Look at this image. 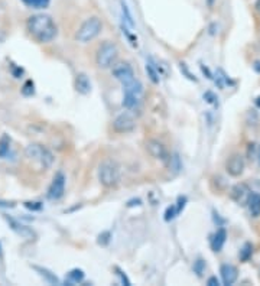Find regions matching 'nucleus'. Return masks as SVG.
Returning a JSON list of instances; mask_svg holds the SVG:
<instances>
[{
  "mask_svg": "<svg viewBox=\"0 0 260 286\" xmlns=\"http://www.w3.org/2000/svg\"><path fill=\"white\" fill-rule=\"evenodd\" d=\"M26 26L32 38H35L41 44H48L54 41L58 35V28L49 15H43V13L32 15L28 19Z\"/></svg>",
  "mask_w": 260,
  "mask_h": 286,
  "instance_id": "obj_1",
  "label": "nucleus"
},
{
  "mask_svg": "<svg viewBox=\"0 0 260 286\" xmlns=\"http://www.w3.org/2000/svg\"><path fill=\"white\" fill-rule=\"evenodd\" d=\"M101 31H103L101 19L97 16H91L81 23V26L78 28V31L75 33V39L81 44H88V42L94 41L101 33Z\"/></svg>",
  "mask_w": 260,
  "mask_h": 286,
  "instance_id": "obj_2",
  "label": "nucleus"
},
{
  "mask_svg": "<svg viewBox=\"0 0 260 286\" xmlns=\"http://www.w3.org/2000/svg\"><path fill=\"white\" fill-rule=\"evenodd\" d=\"M98 181L106 188H114L120 182V169L114 160H104L98 168Z\"/></svg>",
  "mask_w": 260,
  "mask_h": 286,
  "instance_id": "obj_3",
  "label": "nucleus"
},
{
  "mask_svg": "<svg viewBox=\"0 0 260 286\" xmlns=\"http://www.w3.org/2000/svg\"><path fill=\"white\" fill-rule=\"evenodd\" d=\"M119 57V48L114 42L106 41L103 42L97 49L96 54V63L100 68L106 69V68H111Z\"/></svg>",
  "mask_w": 260,
  "mask_h": 286,
  "instance_id": "obj_4",
  "label": "nucleus"
},
{
  "mask_svg": "<svg viewBox=\"0 0 260 286\" xmlns=\"http://www.w3.org/2000/svg\"><path fill=\"white\" fill-rule=\"evenodd\" d=\"M26 156L33 160V162H38L41 166L43 168H49L54 162V156L51 154L49 149H46L45 146L42 145H38V143H32L26 148L25 151Z\"/></svg>",
  "mask_w": 260,
  "mask_h": 286,
  "instance_id": "obj_5",
  "label": "nucleus"
},
{
  "mask_svg": "<svg viewBox=\"0 0 260 286\" xmlns=\"http://www.w3.org/2000/svg\"><path fill=\"white\" fill-rule=\"evenodd\" d=\"M136 127V119L133 117V114H130L129 111L119 114L114 120H113V130L116 133H129L133 132Z\"/></svg>",
  "mask_w": 260,
  "mask_h": 286,
  "instance_id": "obj_6",
  "label": "nucleus"
},
{
  "mask_svg": "<svg viewBox=\"0 0 260 286\" xmlns=\"http://www.w3.org/2000/svg\"><path fill=\"white\" fill-rule=\"evenodd\" d=\"M65 192V175L63 172H57L49 188H48V198L52 201H57L60 198H63Z\"/></svg>",
  "mask_w": 260,
  "mask_h": 286,
  "instance_id": "obj_7",
  "label": "nucleus"
},
{
  "mask_svg": "<svg viewBox=\"0 0 260 286\" xmlns=\"http://www.w3.org/2000/svg\"><path fill=\"white\" fill-rule=\"evenodd\" d=\"M146 151H148V154L152 158L158 159V160L169 162V159H171L166 148H165V145H163L162 142H159V140H155V139L148 140L146 142Z\"/></svg>",
  "mask_w": 260,
  "mask_h": 286,
  "instance_id": "obj_8",
  "label": "nucleus"
},
{
  "mask_svg": "<svg viewBox=\"0 0 260 286\" xmlns=\"http://www.w3.org/2000/svg\"><path fill=\"white\" fill-rule=\"evenodd\" d=\"M113 77L116 80H119L123 86L129 84V83H131L136 78L134 77V72H133V68L128 63L113 65Z\"/></svg>",
  "mask_w": 260,
  "mask_h": 286,
  "instance_id": "obj_9",
  "label": "nucleus"
},
{
  "mask_svg": "<svg viewBox=\"0 0 260 286\" xmlns=\"http://www.w3.org/2000/svg\"><path fill=\"white\" fill-rule=\"evenodd\" d=\"M250 195H252V190L246 184H237L231 188V198L238 205H247Z\"/></svg>",
  "mask_w": 260,
  "mask_h": 286,
  "instance_id": "obj_10",
  "label": "nucleus"
},
{
  "mask_svg": "<svg viewBox=\"0 0 260 286\" xmlns=\"http://www.w3.org/2000/svg\"><path fill=\"white\" fill-rule=\"evenodd\" d=\"M226 169L231 176H240L244 171V158L237 154L233 155L231 158H228Z\"/></svg>",
  "mask_w": 260,
  "mask_h": 286,
  "instance_id": "obj_11",
  "label": "nucleus"
},
{
  "mask_svg": "<svg viewBox=\"0 0 260 286\" xmlns=\"http://www.w3.org/2000/svg\"><path fill=\"white\" fill-rule=\"evenodd\" d=\"M220 273H221V279H223L224 285H233L238 276L237 267L233 264H223L220 269Z\"/></svg>",
  "mask_w": 260,
  "mask_h": 286,
  "instance_id": "obj_12",
  "label": "nucleus"
},
{
  "mask_svg": "<svg viewBox=\"0 0 260 286\" xmlns=\"http://www.w3.org/2000/svg\"><path fill=\"white\" fill-rule=\"evenodd\" d=\"M75 90L83 95L90 94V91H91V83H90V78L84 72L77 74V77H75Z\"/></svg>",
  "mask_w": 260,
  "mask_h": 286,
  "instance_id": "obj_13",
  "label": "nucleus"
},
{
  "mask_svg": "<svg viewBox=\"0 0 260 286\" xmlns=\"http://www.w3.org/2000/svg\"><path fill=\"white\" fill-rule=\"evenodd\" d=\"M226 239H227L226 230H224V228L217 230V233L214 234V237H213V240H211V247H213V250H214L216 253L221 252V249H223V246H224V243H226Z\"/></svg>",
  "mask_w": 260,
  "mask_h": 286,
  "instance_id": "obj_14",
  "label": "nucleus"
},
{
  "mask_svg": "<svg viewBox=\"0 0 260 286\" xmlns=\"http://www.w3.org/2000/svg\"><path fill=\"white\" fill-rule=\"evenodd\" d=\"M247 207L249 211L253 217H259L260 216V194L258 192H252L249 201H247Z\"/></svg>",
  "mask_w": 260,
  "mask_h": 286,
  "instance_id": "obj_15",
  "label": "nucleus"
},
{
  "mask_svg": "<svg viewBox=\"0 0 260 286\" xmlns=\"http://www.w3.org/2000/svg\"><path fill=\"white\" fill-rule=\"evenodd\" d=\"M125 87V93L126 94H131V95H136V97H139L140 98V95L143 94V86H142V83L139 81V80H133L131 83L129 84H126V86H123Z\"/></svg>",
  "mask_w": 260,
  "mask_h": 286,
  "instance_id": "obj_16",
  "label": "nucleus"
},
{
  "mask_svg": "<svg viewBox=\"0 0 260 286\" xmlns=\"http://www.w3.org/2000/svg\"><path fill=\"white\" fill-rule=\"evenodd\" d=\"M10 149V137L7 134H3L0 137V158H4L9 154Z\"/></svg>",
  "mask_w": 260,
  "mask_h": 286,
  "instance_id": "obj_17",
  "label": "nucleus"
},
{
  "mask_svg": "<svg viewBox=\"0 0 260 286\" xmlns=\"http://www.w3.org/2000/svg\"><path fill=\"white\" fill-rule=\"evenodd\" d=\"M68 279H69L71 284H80L84 279V272L81 269H72L68 273Z\"/></svg>",
  "mask_w": 260,
  "mask_h": 286,
  "instance_id": "obj_18",
  "label": "nucleus"
},
{
  "mask_svg": "<svg viewBox=\"0 0 260 286\" xmlns=\"http://www.w3.org/2000/svg\"><path fill=\"white\" fill-rule=\"evenodd\" d=\"M35 270H38L39 272V275L42 276V278H45L49 284H54V285H57L58 284V279H57V276L54 275V273H51L49 270H46V269H42V267H36L35 266Z\"/></svg>",
  "mask_w": 260,
  "mask_h": 286,
  "instance_id": "obj_19",
  "label": "nucleus"
},
{
  "mask_svg": "<svg viewBox=\"0 0 260 286\" xmlns=\"http://www.w3.org/2000/svg\"><path fill=\"white\" fill-rule=\"evenodd\" d=\"M139 97H136V95H131V94H126L125 93V97H123V106L126 107V109H134L137 104H139Z\"/></svg>",
  "mask_w": 260,
  "mask_h": 286,
  "instance_id": "obj_20",
  "label": "nucleus"
},
{
  "mask_svg": "<svg viewBox=\"0 0 260 286\" xmlns=\"http://www.w3.org/2000/svg\"><path fill=\"white\" fill-rule=\"evenodd\" d=\"M22 94L26 95V97H31V95L35 94V84H33L32 80H28L23 87H22Z\"/></svg>",
  "mask_w": 260,
  "mask_h": 286,
  "instance_id": "obj_21",
  "label": "nucleus"
},
{
  "mask_svg": "<svg viewBox=\"0 0 260 286\" xmlns=\"http://www.w3.org/2000/svg\"><path fill=\"white\" fill-rule=\"evenodd\" d=\"M146 72H148V75H149V78H151L152 83H155V84L159 83V74L156 72V69H155L151 64L146 65Z\"/></svg>",
  "mask_w": 260,
  "mask_h": 286,
  "instance_id": "obj_22",
  "label": "nucleus"
},
{
  "mask_svg": "<svg viewBox=\"0 0 260 286\" xmlns=\"http://www.w3.org/2000/svg\"><path fill=\"white\" fill-rule=\"evenodd\" d=\"M122 12H123V16L126 18V21H128V23H129L130 28H133V26H134V22H133V19H131L129 7L126 6V3H125V1H122Z\"/></svg>",
  "mask_w": 260,
  "mask_h": 286,
  "instance_id": "obj_23",
  "label": "nucleus"
},
{
  "mask_svg": "<svg viewBox=\"0 0 260 286\" xmlns=\"http://www.w3.org/2000/svg\"><path fill=\"white\" fill-rule=\"evenodd\" d=\"M252 252H253V247H252L250 244H244L243 250L240 252V259H241V260H247V259L250 257Z\"/></svg>",
  "mask_w": 260,
  "mask_h": 286,
  "instance_id": "obj_24",
  "label": "nucleus"
},
{
  "mask_svg": "<svg viewBox=\"0 0 260 286\" xmlns=\"http://www.w3.org/2000/svg\"><path fill=\"white\" fill-rule=\"evenodd\" d=\"M175 216H178V213H176V207H175V205L168 207V210H166V213H165V220H166V221H171Z\"/></svg>",
  "mask_w": 260,
  "mask_h": 286,
  "instance_id": "obj_25",
  "label": "nucleus"
},
{
  "mask_svg": "<svg viewBox=\"0 0 260 286\" xmlns=\"http://www.w3.org/2000/svg\"><path fill=\"white\" fill-rule=\"evenodd\" d=\"M51 0H35L33 3V9H46L49 6Z\"/></svg>",
  "mask_w": 260,
  "mask_h": 286,
  "instance_id": "obj_26",
  "label": "nucleus"
},
{
  "mask_svg": "<svg viewBox=\"0 0 260 286\" xmlns=\"http://www.w3.org/2000/svg\"><path fill=\"white\" fill-rule=\"evenodd\" d=\"M205 269V263L202 260H196L194 264V270L198 275H202V270Z\"/></svg>",
  "mask_w": 260,
  "mask_h": 286,
  "instance_id": "obj_27",
  "label": "nucleus"
},
{
  "mask_svg": "<svg viewBox=\"0 0 260 286\" xmlns=\"http://www.w3.org/2000/svg\"><path fill=\"white\" fill-rule=\"evenodd\" d=\"M185 202H187V198H185V197H179V198H178V205H176V213H178V214L182 211Z\"/></svg>",
  "mask_w": 260,
  "mask_h": 286,
  "instance_id": "obj_28",
  "label": "nucleus"
},
{
  "mask_svg": "<svg viewBox=\"0 0 260 286\" xmlns=\"http://www.w3.org/2000/svg\"><path fill=\"white\" fill-rule=\"evenodd\" d=\"M204 98L207 100V103H213V104H217V101H216V100H217V97L213 94V93H210V91L204 94Z\"/></svg>",
  "mask_w": 260,
  "mask_h": 286,
  "instance_id": "obj_29",
  "label": "nucleus"
},
{
  "mask_svg": "<svg viewBox=\"0 0 260 286\" xmlns=\"http://www.w3.org/2000/svg\"><path fill=\"white\" fill-rule=\"evenodd\" d=\"M25 207L29 208V210H41V204L39 202H25Z\"/></svg>",
  "mask_w": 260,
  "mask_h": 286,
  "instance_id": "obj_30",
  "label": "nucleus"
},
{
  "mask_svg": "<svg viewBox=\"0 0 260 286\" xmlns=\"http://www.w3.org/2000/svg\"><path fill=\"white\" fill-rule=\"evenodd\" d=\"M207 285H210V286H218L220 285V282H218V279L216 278V276H211L208 281H207Z\"/></svg>",
  "mask_w": 260,
  "mask_h": 286,
  "instance_id": "obj_31",
  "label": "nucleus"
},
{
  "mask_svg": "<svg viewBox=\"0 0 260 286\" xmlns=\"http://www.w3.org/2000/svg\"><path fill=\"white\" fill-rule=\"evenodd\" d=\"M117 272H119V276L122 278V282H123L125 285L130 286V281H129V279H128V278H126V275H125L123 272H120V269H117Z\"/></svg>",
  "mask_w": 260,
  "mask_h": 286,
  "instance_id": "obj_32",
  "label": "nucleus"
},
{
  "mask_svg": "<svg viewBox=\"0 0 260 286\" xmlns=\"http://www.w3.org/2000/svg\"><path fill=\"white\" fill-rule=\"evenodd\" d=\"M26 6H29V7H33V3H35V0H22Z\"/></svg>",
  "mask_w": 260,
  "mask_h": 286,
  "instance_id": "obj_33",
  "label": "nucleus"
},
{
  "mask_svg": "<svg viewBox=\"0 0 260 286\" xmlns=\"http://www.w3.org/2000/svg\"><path fill=\"white\" fill-rule=\"evenodd\" d=\"M256 10L260 13V0H258V3H256Z\"/></svg>",
  "mask_w": 260,
  "mask_h": 286,
  "instance_id": "obj_34",
  "label": "nucleus"
},
{
  "mask_svg": "<svg viewBox=\"0 0 260 286\" xmlns=\"http://www.w3.org/2000/svg\"><path fill=\"white\" fill-rule=\"evenodd\" d=\"M213 3H214V0H208V6H213Z\"/></svg>",
  "mask_w": 260,
  "mask_h": 286,
  "instance_id": "obj_35",
  "label": "nucleus"
},
{
  "mask_svg": "<svg viewBox=\"0 0 260 286\" xmlns=\"http://www.w3.org/2000/svg\"><path fill=\"white\" fill-rule=\"evenodd\" d=\"M256 104H258V106H259V107H260V97H259V98H258V101H256Z\"/></svg>",
  "mask_w": 260,
  "mask_h": 286,
  "instance_id": "obj_36",
  "label": "nucleus"
},
{
  "mask_svg": "<svg viewBox=\"0 0 260 286\" xmlns=\"http://www.w3.org/2000/svg\"><path fill=\"white\" fill-rule=\"evenodd\" d=\"M259 162H260V148H259Z\"/></svg>",
  "mask_w": 260,
  "mask_h": 286,
  "instance_id": "obj_37",
  "label": "nucleus"
}]
</instances>
